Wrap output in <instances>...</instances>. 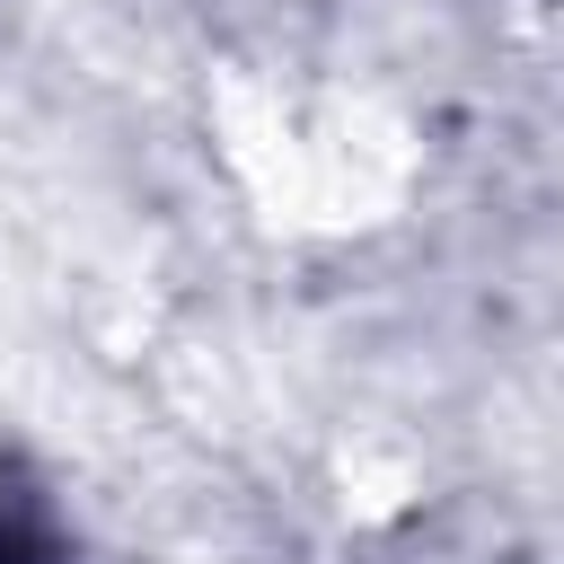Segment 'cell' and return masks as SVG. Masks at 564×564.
<instances>
[{"label": "cell", "instance_id": "cell-1", "mask_svg": "<svg viewBox=\"0 0 564 564\" xmlns=\"http://www.w3.org/2000/svg\"><path fill=\"white\" fill-rule=\"evenodd\" d=\"M0 564H70V520L53 485L18 458H0Z\"/></svg>", "mask_w": 564, "mask_h": 564}]
</instances>
